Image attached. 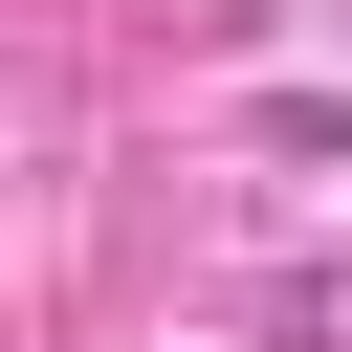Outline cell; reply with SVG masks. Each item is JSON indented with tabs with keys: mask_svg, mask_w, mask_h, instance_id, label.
<instances>
[{
	"mask_svg": "<svg viewBox=\"0 0 352 352\" xmlns=\"http://www.w3.org/2000/svg\"><path fill=\"white\" fill-rule=\"evenodd\" d=\"M264 352H352V264H308V286H264Z\"/></svg>",
	"mask_w": 352,
	"mask_h": 352,
	"instance_id": "obj_1",
	"label": "cell"
}]
</instances>
